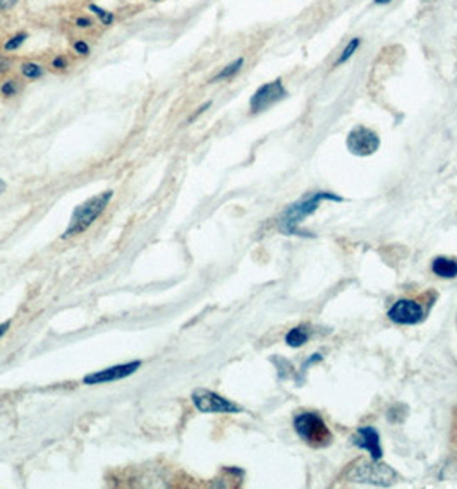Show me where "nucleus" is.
Segmentation results:
<instances>
[{"instance_id":"1","label":"nucleus","mask_w":457,"mask_h":489,"mask_svg":"<svg viewBox=\"0 0 457 489\" xmlns=\"http://www.w3.org/2000/svg\"><path fill=\"white\" fill-rule=\"evenodd\" d=\"M323 201L340 203L342 201V198L337 194H333V192H329V191L313 192L311 196L300 199V201L294 203V205H291L289 208L284 211V214L280 217V221H279V228L286 235H301V237L308 235V232L301 230L300 223L304 220L306 217H309V214L315 213V211L322 206Z\"/></svg>"},{"instance_id":"2","label":"nucleus","mask_w":457,"mask_h":489,"mask_svg":"<svg viewBox=\"0 0 457 489\" xmlns=\"http://www.w3.org/2000/svg\"><path fill=\"white\" fill-rule=\"evenodd\" d=\"M112 198H114V191L108 189V191L100 192V194L91 196L86 201L81 203L79 206H76L71 214V220H69V225L66 227L64 234H62V239H68L72 237V235L86 232L88 228L101 217V213L107 210Z\"/></svg>"},{"instance_id":"3","label":"nucleus","mask_w":457,"mask_h":489,"mask_svg":"<svg viewBox=\"0 0 457 489\" xmlns=\"http://www.w3.org/2000/svg\"><path fill=\"white\" fill-rule=\"evenodd\" d=\"M294 429L306 443L313 446H327L332 441V432L325 421L315 412H303L294 419Z\"/></svg>"},{"instance_id":"4","label":"nucleus","mask_w":457,"mask_h":489,"mask_svg":"<svg viewBox=\"0 0 457 489\" xmlns=\"http://www.w3.org/2000/svg\"><path fill=\"white\" fill-rule=\"evenodd\" d=\"M396 477L397 474L389 466L378 463V460L360 462L347 472V479L353 483H367L375 486H389L396 481Z\"/></svg>"},{"instance_id":"5","label":"nucleus","mask_w":457,"mask_h":489,"mask_svg":"<svg viewBox=\"0 0 457 489\" xmlns=\"http://www.w3.org/2000/svg\"><path fill=\"white\" fill-rule=\"evenodd\" d=\"M191 402L200 412L203 414H239L242 412V407L231 402L226 397L212 392V390L198 388L193 392Z\"/></svg>"},{"instance_id":"6","label":"nucleus","mask_w":457,"mask_h":489,"mask_svg":"<svg viewBox=\"0 0 457 489\" xmlns=\"http://www.w3.org/2000/svg\"><path fill=\"white\" fill-rule=\"evenodd\" d=\"M284 98H287V90L284 86L282 79L277 77V79L270 81V83L262 84L253 93V97L249 98V110H251V114H260V112L269 110L270 107L282 101Z\"/></svg>"},{"instance_id":"7","label":"nucleus","mask_w":457,"mask_h":489,"mask_svg":"<svg viewBox=\"0 0 457 489\" xmlns=\"http://www.w3.org/2000/svg\"><path fill=\"white\" fill-rule=\"evenodd\" d=\"M346 144L347 150L356 157H370L380 148V138L371 129L364 128V126H356L347 134Z\"/></svg>"},{"instance_id":"8","label":"nucleus","mask_w":457,"mask_h":489,"mask_svg":"<svg viewBox=\"0 0 457 489\" xmlns=\"http://www.w3.org/2000/svg\"><path fill=\"white\" fill-rule=\"evenodd\" d=\"M142 361H129L124 364H115L110 368L100 369V371H93L83 378L84 385H101V383H112L119 381V379L129 378L135 375L139 368H142Z\"/></svg>"},{"instance_id":"9","label":"nucleus","mask_w":457,"mask_h":489,"mask_svg":"<svg viewBox=\"0 0 457 489\" xmlns=\"http://www.w3.org/2000/svg\"><path fill=\"white\" fill-rule=\"evenodd\" d=\"M389 316L397 325H416L425 318V311L416 301L400 299L389 309Z\"/></svg>"},{"instance_id":"10","label":"nucleus","mask_w":457,"mask_h":489,"mask_svg":"<svg viewBox=\"0 0 457 489\" xmlns=\"http://www.w3.org/2000/svg\"><path fill=\"white\" fill-rule=\"evenodd\" d=\"M353 445L358 446L361 450H368L371 455V460H380L383 455V450L380 445V436L378 431L371 426H364L356 431V435L353 436Z\"/></svg>"},{"instance_id":"11","label":"nucleus","mask_w":457,"mask_h":489,"mask_svg":"<svg viewBox=\"0 0 457 489\" xmlns=\"http://www.w3.org/2000/svg\"><path fill=\"white\" fill-rule=\"evenodd\" d=\"M431 272L440 279H456L457 277V261L452 258H435L431 263Z\"/></svg>"},{"instance_id":"12","label":"nucleus","mask_w":457,"mask_h":489,"mask_svg":"<svg viewBox=\"0 0 457 489\" xmlns=\"http://www.w3.org/2000/svg\"><path fill=\"white\" fill-rule=\"evenodd\" d=\"M242 68H244V57L235 59V61L228 62L226 68L220 69L219 72L210 79V83H222V81L232 79V77H235L239 72H241Z\"/></svg>"},{"instance_id":"13","label":"nucleus","mask_w":457,"mask_h":489,"mask_svg":"<svg viewBox=\"0 0 457 489\" xmlns=\"http://www.w3.org/2000/svg\"><path fill=\"white\" fill-rule=\"evenodd\" d=\"M19 72L24 79L38 81V79H41L45 74H47V69H45L41 64H38V62L28 61V62H23V64L19 66Z\"/></svg>"},{"instance_id":"14","label":"nucleus","mask_w":457,"mask_h":489,"mask_svg":"<svg viewBox=\"0 0 457 489\" xmlns=\"http://www.w3.org/2000/svg\"><path fill=\"white\" fill-rule=\"evenodd\" d=\"M361 43H363V40H361L360 37L351 38V40L347 41L346 47L342 48V52H340V54H339V57H337V61L333 62V68H340V66L346 64L347 61H351V59H353V55L356 54L358 50H360Z\"/></svg>"},{"instance_id":"15","label":"nucleus","mask_w":457,"mask_h":489,"mask_svg":"<svg viewBox=\"0 0 457 489\" xmlns=\"http://www.w3.org/2000/svg\"><path fill=\"white\" fill-rule=\"evenodd\" d=\"M88 10H90V14H93L95 19H97L101 26L110 28L112 24L115 23V14L112 12V10L105 9V7L98 6V3H88Z\"/></svg>"},{"instance_id":"16","label":"nucleus","mask_w":457,"mask_h":489,"mask_svg":"<svg viewBox=\"0 0 457 489\" xmlns=\"http://www.w3.org/2000/svg\"><path fill=\"white\" fill-rule=\"evenodd\" d=\"M309 339V330L308 326H296V328L289 330V333L286 335V343L289 347H301L303 343H306V340Z\"/></svg>"},{"instance_id":"17","label":"nucleus","mask_w":457,"mask_h":489,"mask_svg":"<svg viewBox=\"0 0 457 489\" xmlns=\"http://www.w3.org/2000/svg\"><path fill=\"white\" fill-rule=\"evenodd\" d=\"M28 38H30V33H28V31H17V33H14L12 37H9L6 41H3L2 45L3 52H6V54H14V52H17L24 43H26Z\"/></svg>"},{"instance_id":"18","label":"nucleus","mask_w":457,"mask_h":489,"mask_svg":"<svg viewBox=\"0 0 457 489\" xmlns=\"http://www.w3.org/2000/svg\"><path fill=\"white\" fill-rule=\"evenodd\" d=\"M21 91V84L17 79H7L3 83H0V94L6 98H12L16 97Z\"/></svg>"},{"instance_id":"19","label":"nucleus","mask_w":457,"mask_h":489,"mask_svg":"<svg viewBox=\"0 0 457 489\" xmlns=\"http://www.w3.org/2000/svg\"><path fill=\"white\" fill-rule=\"evenodd\" d=\"M71 48H72V52H75V54L77 55V57L86 59V57H90V55H91V45L88 43L86 40H83V38H77V40L72 41Z\"/></svg>"},{"instance_id":"20","label":"nucleus","mask_w":457,"mask_h":489,"mask_svg":"<svg viewBox=\"0 0 457 489\" xmlns=\"http://www.w3.org/2000/svg\"><path fill=\"white\" fill-rule=\"evenodd\" d=\"M69 66H71V61H69L68 55H64V54L55 55L50 62V68L54 70H68Z\"/></svg>"},{"instance_id":"21","label":"nucleus","mask_w":457,"mask_h":489,"mask_svg":"<svg viewBox=\"0 0 457 489\" xmlns=\"http://www.w3.org/2000/svg\"><path fill=\"white\" fill-rule=\"evenodd\" d=\"M93 24H95V21H93V17L91 16H77L76 19H75V26L77 28V30H91L93 28Z\"/></svg>"},{"instance_id":"22","label":"nucleus","mask_w":457,"mask_h":489,"mask_svg":"<svg viewBox=\"0 0 457 489\" xmlns=\"http://www.w3.org/2000/svg\"><path fill=\"white\" fill-rule=\"evenodd\" d=\"M10 69H12V59L7 57V55H3V54H0V76L9 72Z\"/></svg>"},{"instance_id":"23","label":"nucleus","mask_w":457,"mask_h":489,"mask_svg":"<svg viewBox=\"0 0 457 489\" xmlns=\"http://www.w3.org/2000/svg\"><path fill=\"white\" fill-rule=\"evenodd\" d=\"M19 0H0V12H10L16 9Z\"/></svg>"},{"instance_id":"24","label":"nucleus","mask_w":457,"mask_h":489,"mask_svg":"<svg viewBox=\"0 0 457 489\" xmlns=\"http://www.w3.org/2000/svg\"><path fill=\"white\" fill-rule=\"evenodd\" d=\"M210 107H212V101H206V103H203V105H202V107H200V108H198V110H196V112H195V114H193V115H191V117H189V119H188V122H195V121H196V119H198V117H200V115H202V114H205V112H206V110H208V108H210Z\"/></svg>"},{"instance_id":"25","label":"nucleus","mask_w":457,"mask_h":489,"mask_svg":"<svg viewBox=\"0 0 457 489\" xmlns=\"http://www.w3.org/2000/svg\"><path fill=\"white\" fill-rule=\"evenodd\" d=\"M10 328V321H3V323H0V339H2L3 335L7 333V330Z\"/></svg>"},{"instance_id":"26","label":"nucleus","mask_w":457,"mask_h":489,"mask_svg":"<svg viewBox=\"0 0 457 489\" xmlns=\"http://www.w3.org/2000/svg\"><path fill=\"white\" fill-rule=\"evenodd\" d=\"M6 189H7L6 181H3V179H0V196H2L3 192H6Z\"/></svg>"},{"instance_id":"27","label":"nucleus","mask_w":457,"mask_h":489,"mask_svg":"<svg viewBox=\"0 0 457 489\" xmlns=\"http://www.w3.org/2000/svg\"><path fill=\"white\" fill-rule=\"evenodd\" d=\"M373 2H375V6H389L392 0H373Z\"/></svg>"},{"instance_id":"28","label":"nucleus","mask_w":457,"mask_h":489,"mask_svg":"<svg viewBox=\"0 0 457 489\" xmlns=\"http://www.w3.org/2000/svg\"><path fill=\"white\" fill-rule=\"evenodd\" d=\"M150 2H153V3H158V2H164V0H150Z\"/></svg>"}]
</instances>
